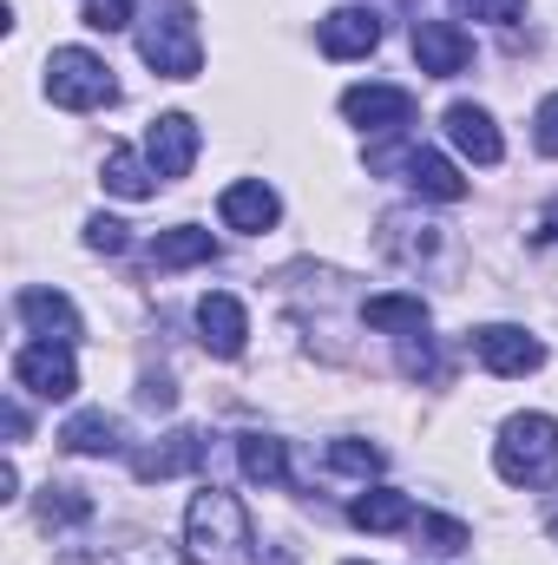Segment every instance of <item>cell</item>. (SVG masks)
Listing matches in <instances>:
<instances>
[{"instance_id":"7402d4cb","label":"cell","mask_w":558,"mask_h":565,"mask_svg":"<svg viewBox=\"0 0 558 565\" xmlns=\"http://www.w3.org/2000/svg\"><path fill=\"white\" fill-rule=\"evenodd\" d=\"M60 440L73 454H119V422L106 408H93V415H73V422L60 427Z\"/></svg>"},{"instance_id":"7c38bea8","label":"cell","mask_w":558,"mask_h":565,"mask_svg":"<svg viewBox=\"0 0 558 565\" xmlns=\"http://www.w3.org/2000/svg\"><path fill=\"white\" fill-rule=\"evenodd\" d=\"M217 217L230 224V231H270L282 217V204H277V191L264 184V178H244V184H224V198H217Z\"/></svg>"},{"instance_id":"9a60e30c","label":"cell","mask_w":558,"mask_h":565,"mask_svg":"<svg viewBox=\"0 0 558 565\" xmlns=\"http://www.w3.org/2000/svg\"><path fill=\"white\" fill-rule=\"evenodd\" d=\"M20 322L33 335H46V342H73L79 335V309L60 289H20Z\"/></svg>"},{"instance_id":"4dcf8cb0","label":"cell","mask_w":558,"mask_h":565,"mask_svg":"<svg viewBox=\"0 0 558 565\" xmlns=\"http://www.w3.org/2000/svg\"><path fill=\"white\" fill-rule=\"evenodd\" d=\"M171 402H178V388H171V382H158V375H151V382H144V408H158V415H164V408H171Z\"/></svg>"},{"instance_id":"44dd1931","label":"cell","mask_w":558,"mask_h":565,"mask_svg":"<svg viewBox=\"0 0 558 565\" xmlns=\"http://www.w3.org/2000/svg\"><path fill=\"white\" fill-rule=\"evenodd\" d=\"M362 322L382 329V335H401V329H420L427 322V302L420 296H368L362 302Z\"/></svg>"},{"instance_id":"f546056e","label":"cell","mask_w":558,"mask_h":565,"mask_svg":"<svg viewBox=\"0 0 558 565\" xmlns=\"http://www.w3.org/2000/svg\"><path fill=\"white\" fill-rule=\"evenodd\" d=\"M473 20H519L526 13V0H460Z\"/></svg>"},{"instance_id":"ba28073f","label":"cell","mask_w":558,"mask_h":565,"mask_svg":"<svg viewBox=\"0 0 558 565\" xmlns=\"http://www.w3.org/2000/svg\"><path fill=\"white\" fill-rule=\"evenodd\" d=\"M315 40H322L329 60H362V53L382 46V13L375 7H335V13H322Z\"/></svg>"},{"instance_id":"9c48e42d","label":"cell","mask_w":558,"mask_h":565,"mask_svg":"<svg viewBox=\"0 0 558 565\" xmlns=\"http://www.w3.org/2000/svg\"><path fill=\"white\" fill-rule=\"evenodd\" d=\"M342 113L368 132H401L415 119V93L408 86H348L342 93Z\"/></svg>"},{"instance_id":"ac0fdd59","label":"cell","mask_w":558,"mask_h":565,"mask_svg":"<svg viewBox=\"0 0 558 565\" xmlns=\"http://www.w3.org/2000/svg\"><path fill=\"white\" fill-rule=\"evenodd\" d=\"M211 231H197V224H178V231H158V244H151V264L158 270H184V264H211Z\"/></svg>"},{"instance_id":"3957f363","label":"cell","mask_w":558,"mask_h":565,"mask_svg":"<svg viewBox=\"0 0 558 565\" xmlns=\"http://www.w3.org/2000/svg\"><path fill=\"white\" fill-rule=\"evenodd\" d=\"M139 53L158 79H197L204 66V40H197V20H191V0H164L139 33Z\"/></svg>"},{"instance_id":"5bb4252c","label":"cell","mask_w":558,"mask_h":565,"mask_svg":"<svg viewBox=\"0 0 558 565\" xmlns=\"http://www.w3.org/2000/svg\"><path fill=\"white\" fill-rule=\"evenodd\" d=\"M197 460H204V434L171 427L164 440H151L139 460H132V473H139V480H178V473H191Z\"/></svg>"},{"instance_id":"8fae6325","label":"cell","mask_w":558,"mask_h":565,"mask_svg":"<svg viewBox=\"0 0 558 565\" xmlns=\"http://www.w3.org/2000/svg\"><path fill=\"white\" fill-rule=\"evenodd\" d=\"M197 329H204L211 355H244V342H250V316H244V302L230 289H211L197 302Z\"/></svg>"},{"instance_id":"2e32d148","label":"cell","mask_w":558,"mask_h":565,"mask_svg":"<svg viewBox=\"0 0 558 565\" xmlns=\"http://www.w3.org/2000/svg\"><path fill=\"white\" fill-rule=\"evenodd\" d=\"M348 520H355L362 533H401V526H415V500L395 493V487H375V493H362V500L348 507Z\"/></svg>"},{"instance_id":"836d02e7","label":"cell","mask_w":558,"mask_h":565,"mask_svg":"<svg viewBox=\"0 0 558 565\" xmlns=\"http://www.w3.org/2000/svg\"><path fill=\"white\" fill-rule=\"evenodd\" d=\"M552 540H558V520H552Z\"/></svg>"},{"instance_id":"d6986e66","label":"cell","mask_w":558,"mask_h":565,"mask_svg":"<svg viewBox=\"0 0 558 565\" xmlns=\"http://www.w3.org/2000/svg\"><path fill=\"white\" fill-rule=\"evenodd\" d=\"M151 178H158L151 158H139L132 145H112V151H106V191H112V198L139 204V198H151Z\"/></svg>"},{"instance_id":"7a4b0ae2","label":"cell","mask_w":558,"mask_h":565,"mask_svg":"<svg viewBox=\"0 0 558 565\" xmlns=\"http://www.w3.org/2000/svg\"><path fill=\"white\" fill-rule=\"evenodd\" d=\"M493 467H500L506 487H526V493L558 487V422L552 415H513V422L500 427Z\"/></svg>"},{"instance_id":"603a6c76","label":"cell","mask_w":558,"mask_h":565,"mask_svg":"<svg viewBox=\"0 0 558 565\" xmlns=\"http://www.w3.org/2000/svg\"><path fill=\"white\" fill-rule=\"evenodd\" d=\"M66 565H178L164 540H126V546H99V553H79Z\"/></svg>"},{"instance_id":"d4e9b609","label":"cell","mask_w":558,"mask_h":565,"mask_svg":"<svg viewBox=\"0 0 558 565\" xmlns=\"http://www.w3.org/2000/svg\"><path fill=\"white\" fill-rule=\"evenodd\" d=\"M329 467L368 480V473H382V447H368V440H329Z\"/></svg>"},{"instance_id":"f1b7e54d","label":"cell","mask_w":558,"mask_h":565,"mask_svg":"<svg viewBox=\"0 0 558 565\" xmlns=\"http://www.w3.org/2000/svg\"><path fill=\"white\" fill-rule=\"evenodd\" d=\"M533 145H539L546 158H558V93L539 106V119H533Z\"/></svg>"},{"instance_id":"e0dca14e","label":"cell","mask_w":558,"mask_h":565,"mask_svg":"<svg viewBox=\"0 0 558 565\" xmlns=\"http://www.w3.org/2000/svg\"><path fill=\"white\" fill-rule=\"evenodd\" d=\"M408 184H415L420 198H440V204H460V198H466V178H460L440 151H427V145L408 151Z\"/></svg>"},{"instance_id":"4fadbf2b","label":"cell","mask_w":558,"mask_h":565,"mask_svg":"<svg viewBox=\"0 0 558 565\" xmlns=\"http://www.w3.org/2000/svg\"><path fill=\"white\" fill-rule=\"evenodd\" d=\"M447 139L460 145L473 164H500L506 158V139H500V126H493V113L486 106H447Z\"/></svg>"},{"instance_id":"277c9868","label":"cell","mask_w":558,"mask_h":565,"mask_svg":"<svg viewBox=\"0 0 558 565\" xmlns=\"http://www.w3.org/2000/svg\"><path fill=\"white\" fill-rule=\"evenodd\" d=\"M46 93H53V106H66V113H99V106L119 99L112 66H106L99 53H86V46H60V53L46 60Z\"/></svg>"},{"instance_id":"83f0119b","label":"cell","mask_w":558,"mask_h":565,"mask_svg":"<svg viewBox=\"0 0 558 565\" xmlns=\"http://www.w3.org/2000/svg\"><path fill=\"white\" fill-rule=\"evenodd\" d=\"M86 244H93V250H106V257H119L132 237H126V224H119V217H93V224H86Z\"/></svg>"},{"instance_id":"484cf974","label":"cell","mask_w":558,"mask_h":565,"mask_svg":"<svg viewBox=\"0 0 558 565\" xmlns=\"http://www.w3.org/2000/svg\"><path fill=\"white\" fill-rule=\"evenodd\" d=\"M420 546H427V553H460V546H466V526L447 520V513H420Z\"/></svg>"},{"instance_id":"d6a6232c","label":"cell","mask_w":558,"mask_h":565,"mask_svg":"<svg viewBox=\"0 0 558 565\" xmlns=\"http://www.w3.org/2000/svg\"><path fill=\"white\" fill-rule=\"evenodd\" d=\"M348 565H368V559H348Z\"/></svg>"},{"instance_id":"1f68e13d","label":"cell","mask_w":558,"mask_h":565,"mask_svg":"<svg viewBox=\"0 0 558 565\" xmlns=\"http://www.w3.org/2000/svg\"><path fill=\"white\" fill-rule=\"evenodd\" d=\"M7 434H13V440L26 434V408H20V402H7Z\"/></svg>"},{"instance_id":"30bf717a","label":"cell","mask_w":558,"mask_h":565,"mask_svg":"<svg viewBox=\"0 0 558 565\" xmlns=\"http://www.w3.org/2000/svg\"><path fill=\"white\" fill-rule=\"evenodd\" d=\"M415 60H420V73L453 79V73L473 66V40H466L453 20H415Z\"/></svg>"},{"instance_id":"6da1fadb","label":"cell","mask_w":558,"mask_h":565,"mask_svg":"<svg viewBox=\"0 0 558 565\" xmlns=\"http://www.w3.org/2000/svg\"><path fill=\"white\" fill-rule=\"evenodd\" d=\"M184 553H191V565H244L250 559V513H244V500L224 493V487H204L184 507Z\"/></svg>"},{"instance_id":"8992f818","label":"cell","mask_w":558,"mask_h":565,"mask_svg":"<svg viewBox=\"0 0 558 565\" xmlns=\"http://www.w3.org/2000/svg\"><path fill=\"white\" fill-rule=\"evenodd\" d=\"M144 158H151L158 178H184L197 164V119L191 113H158L144 126Z\"/></svg>"},{"instance_id":"52a82bcc","label":"cell","mask_w":558,"mask_h":565,"mask_svg":"<svg viewBox=\"0 0 558 565\" xmlns=\"http://www.w3.org/2000/svg\"><path fill=\"white\" fill-rule=\"evenodd\" d=\"M473 355H480L493 375H533V369H546V349H539L526 329H513V322L473 329Z\"/></svg>"},{"instance_id":"cb8c5ba5","label":"cell","mask_w":558,"mask_h":565,"mask_svg":"<svg viewBox=\"0 0 558 565\" xmlns=\"http://www.w3.org/2000/svg\"><path fill=\"white\" fill-rule=\"evenodd\" d=\"M93 520V500L79 487H46L40 493V526H86Z\"/></svg>"},{"instance_id":"5b68a950","label":"cell","mask_w":558,"mask_h":565,"mask_svg":"<svg viewBox=\"0 0 558 565\" xmlns=\"http://www.w3.org/2000/svg\"><path fill=\"white\" fill-rule=\"evenodd\" d=\"M13 382L33 388L40 402H66V395L79 388L73 349H66V342H33V349H20V355H13Z\"/></svg>"},{"instance_id":"ffe728a7","label":"cell","mask_w":558,"mask_h":565,"mask_svg":"<svg viewBox=\"0 0 558 565\" xmlns=\"http://www.w3.org/2000/svg\"><path fill=\"white\" fill-rule=\"evenodd\" d=\"M237 460H244V473L257 487H289V454H282L277 434H244L237 440Z\"/></svg>"},{"instance_id":"4316f807","label":"cell","mask_w":558,"mask_h":565,"mask_svg":"<svg viewBox=\"0 0 558 565\" xmlns=\"http://www.w3.org/2000/svg\"><path fill=\"white\" fill-rule=\"evenodd\" d=\"M132 13H139V0H86L93 33H119V26H132Z\"/></svg>"}]
</instances>
